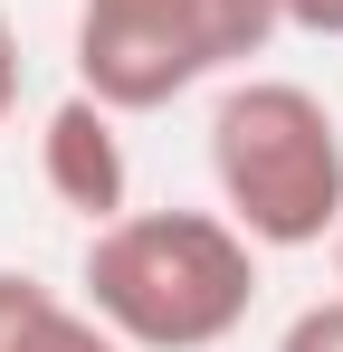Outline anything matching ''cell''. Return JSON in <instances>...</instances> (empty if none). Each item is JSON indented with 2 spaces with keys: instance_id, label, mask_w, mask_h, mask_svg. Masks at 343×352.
<instances>
[{
  "instance_id": "1",
  "label": "cell",
  "mask_w": 343,
  "mask_h": 352,
  "mask_svg": "<svg viewBox=\"0 0 343 352\" xmlns=\"http://www.w3.org/2000/svg\"><path fill=\"white\" fill-rule=\"evenodd\" d=\"M258 305V238L229 210H114L86 238V314L134 352H210Z\"/></svg>"
},
{
  "instance_id": "2",
  "label": "cell",
  "mask_w": 343,
  "mask_h": 352,
  "mask_svg": "<svg viewBox=\"0 0 343 352\" xmlns=\"http://www.w3.org/2000/svg\"><path fill=\"white\" fill-rule=\"evenodd\" d=\"M210 181L258 248H324L343 229V115L295 76H238L210 105Z\"/></svg>"
},
{
  "instance_id": "3",
  "label": "cell",
  "mask_w": 343,
  "mask_h": 352,
  "mask_svg": "<svg viewBox=\"0 0 343 352\" xmlns=\"http://www.w3.org/2000/svg\"><path fill=\"white\" fill-rule=\"evenodd\" d=\"M277 29V0H76V86L114 115H153Z\"/></svg>"
},
{
  "instance_id": "4",
  "label": "cell",
  "mask_w": 343,
  "mask_h": 352,
  "mask_svg": "<svg viewBox=\"0 0 343 352\" xmlns=\"http://www.w3.org/2000/svg\"><path fill=\"white\" fill-rule=\"evenodd\" d=\"M39 172H48V190L76 210V219H96L105 229L114 210H124V143H114V105H96L86 86L67 96L48 115V133H39Z\"/></svg>"
},
{
  "instance_id": "5",
  "label": "cell",
  "mask_w": 343,
  "mask_h": 352,
  "mask_svg": "<svg viewBox=\"0 0 343 352\" xmlns=\"http://www.w3.org/2000/svg\"><path fill=\"white\" fill-rule=\"evenodd\" d=\"M76 314H86V305H67L57 286L19 276V267H0V352H57Z\"/></svg>"
},
{
  "instance_id": "6",
  "label": "cell",
  "mask_w": 343,
  "mask_h": 352,
  "mask_svg": "<svg viewBox=\"0 0 343 352\" xmlns=\"http://www.w3.org/2000/svg\"><path fill=\"white\" fill-rule=\"evenodd\" d=\"M277 352H343V295L305 305V314H295V324L277 333Z\"/></svg>"
},
{
  "instance_id": "7",
  "label": "cell",
  "mask_w": 343,
  "mask_h": 352,
  "mask_svg": "<svg viewBox=\"0 0 343 352\" xmlns=\"http://www.w3.org/2000/svg\"><path fill=\"white\" fill-rule=\"evenodd\" d=\"M286 29H315V38H343V0H277Z\"/></svg>"
},
{
  "instance_id": "8",
  "label": "cell",
  "mask_w": 343,
  "mask_h": 352,
  "mask_svg": "<svg viewBox=\"0 0 343 352\" xmlns=\"http://www.w3.org/2000/svg\"><path fill=\"white\" fill-rule=\"evenodd\" d=\"M57 352H134V343H124V333H105L96 314H76V324H67V343H57Z\"/></svg>"
},
{
  "instance_id": "9",
  "label": "cell",
  "mask_w": 343,
  "mask_h": 352,
  "mask_svg": "<svg viewBox=\"0 0 343 352\" xmlns=\"http://www.w3.org/2000/svg\"><path fill=\"white\" fill-rule=\"evenodd\" d=\"M10 105H19V29L0 19V124H10Z\"/></svg>"
},
{
  "instance_id": "10",
  "label": "cell",
  "mask_w": 343,
  "mask_h": 352,
  "mask_svg": "<svg viewBox=\"0 0 343 352\" xmlns=\"http://www.w3.org/2000/svg\"><path fill=\"white\" fill-rule=\"evenodd\" d=\"M334 267H343V229H334Z\"/></svg>"
}]
</instances>
